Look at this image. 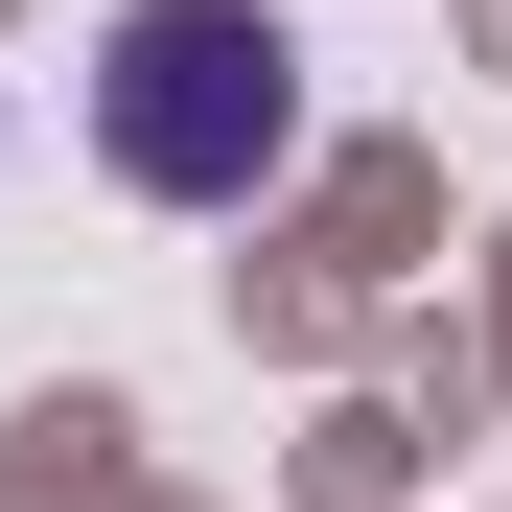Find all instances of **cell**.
Listing matches in <instances>:
<instances>
[{"mask_svg": "<svg viewBox=\"0 0 512 512\" xmlns=\"http://www.w3.org/2000/svg\"><path fill=\"white\" fill-rule=\"evenodd\" d=\"M94 163L140 210H256L303 163V24L280 0H117L94 24Z\"/></svg>", "mask_w": 512, "mask_h": 512, "instance_id": "6da1fadb", "label": "cell"}]
</instances>
